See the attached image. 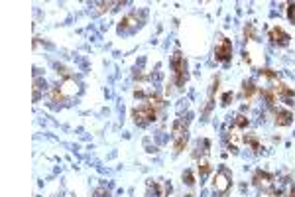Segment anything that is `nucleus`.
<instances>
[{"label":"nucleus","mask_w":295,"mask_h":197,"mask_svg":"<svg viewBox=\"0 0 295 197\" xmlns=\"http://www.w3.org/2000/svg\"><path fill=\"white\" fill-rule=\"evenodd\" d=\"M161 108H163V100L157 97L155 93H151V95H148L146 102L138 104V106L132 110V118H134V122H136L140 128H146L148 124H151V122L157 118V114H159Z\"/></svg>","instance_id":"f257e3e1"},{"label":"nucleus","mask_w":295,"mask_h":197,"mask_svg":"<svg viewBox=\"0 0 295 197\" xmlns=\"http://www.w3.org/2000/svg\"><path fill=\"white\" fill-rule=\"evenodd\" d=\"M173 154H181L189 142V116H179L171 126Z\"/></svg>","instance_id":"f03ea898"},{"label":"nucleus","mask_w":295,"mask_h":197,"mask_svg":"<svg viewBox=\"0 0 295 197\" xmlns=\"http://www.w3.org/2000/svg\"><path fill=\"white\" fill-rule=\"evenodd\" d=\"M171 69H173V83L177 89H183L187 79H189V71H187V59L181 51H175L171 55Z\"/></svg>","instance_id":"7ed1b4c3"},{"label":"nucleus","mask_w":295,"mask_h":197,"mask_svg":"<svg viewBox=\"0 0 295 197\" xmlns=\"http://www.w3.org/2000/svg\"><path fill=\"white\" fill-rule=\"evenodd\" d=\"M232 188V172L228 168H222L215 174L213 178V190H215V196L217 197H226L228 192Z\"/></svg>","instance_id":"20e7f679"},{"label":"nucleus","mask_w":295,"mask_h":197,"mask_svg":"<svg viewBox=\"0 0 295 197\" xmlns=\"http://www.w3.org/2000/svg\"><path fill=\"white\" fill-rule=\"evenodd\" d=\"M144 18H146V12H144V10H142V12H130V14H126V16L118 22V34L136 32V30L142 26Z\"/></svg>","instance_id":"39448f33"},{"label":"nucleus","mask_w":295,"mask_h":197,"mask_svg":"<svg viewBox=\"0 0 295 197\" xmlns=\"http://www.w3.org/2000/svg\"><path fill=\"white\" fill-rule=\"evenodd\" d=\"M230 57H232V42L228 38L221 36L217 40V46H215V59L221 63H226Z\"/></svg>","instance_id":"423d86ee"},{"label":"nucleus","mask_w":295,"mask_h":197,"mask_svg":"<svg viewBox=\"0 0 295 197\" xmlns=\"http://www.w3.org/2000/svg\"><path fill=\"white\" fill-rule=\"evenodd\" d=\"M252 184L262 192H270V190H274V176L266 170H256L252 176Z\"/></svg>","instance_id":"0eeeda50"},{"label":"nucleus","mask_w":295,"mask_h":197,"mask_svg":"<svg viewBox=\"0 0 295 197\" xmlns=\"http://www.w3.org/2000/svg\"><path fill=\"white\" fill-rule=\"evenodd\" d=\"M272 114H274V122L278 126H290L294 122V112L284 108V106H272Z\"/></svg>","instance_id":"6e6552de"},{"label":"nucleus","mask_w":295,"mask_h":197,"mask_svg":"<svg viewBox=\"0 0 295 197\" xmlns=\"http://www.w3.org/2000/svg\"><path fill=\"white\" fill-rule=\"evenodd\" d=\"M270 40H272V44L286 48V46H290V42H292V36H290V34H288L284 28H280V26H274V28L270 30Z\"/></svg>","instance_id":"1a4fd4ad"},{"label":"nucleus","mask_w":295,"mask_h":197,"mask_svg":"<svg viewBox=\"0 0 295 197\" xmlns=\"http://www.w3.org/2000/svg\"><path fill=\"white\" fill-rule=\"evenodd\" d=\"M59 89H61V95L65 100H71V98L77 97V93H79V85H77V81L73 79V77H67L61 85H59Z\"/></svg>","instance_id":"9d476101"},{"label":"nucleus","mask_w":295,"mask_h":197,"mask_svg":"<svg viewBox=\"0 0 295 197\" xmlns=\"http://www.w3.org/2000/svg\"><path fill=\"white\" fill-rule=\"evenodd\" d=\"M274 91H276V95L280 100H284V102H288V104H295V91L294 89H290L288 85H284V83H276L274 87H272Z\"/></svg>","instance_id":"9b49d317"},{"label":"nucleus","mask_w":295,"mask_h":197,"mask_svg":"<svg viewBox=\"0 0 295 197\" xmlns=\"http://www.w3.org/2000/svg\"><path fill=\"white\" fill-rule=\"evenodd\" d=\"M217 89H219V77L213 79V85H211V89H209V97H207V104H205V112H203V116H209V114H211L213 104H215V93H217Z\"/></svg>","instance_id":"f8f14e48"},{"label":"nucleus","mask_w":295,"mask_h":197,"mask_svg":"<svg viewBox=\"0 0 295 197\" xmlns=\"http://www.w3.org/2000/svg\"><path fill=\"white\" fill-rule=\"evenodd\" d=\"M244 144L246 146H250V150L254 152V154H262L264 152V144H262V140L256 136V134H244Z\"/></svg>","instance_id":"ddd939ff"},{"label":"nucleus","mask_w":295,"mask_h":197,"mask_svg":"<svg viewBox=\"0 0 295 197\" xmlns=\"http://www.w3.org/2000/svg\"><path fill=\"white\" fill-rule=\"evenodd\" d=\"M209 148H211V140H209V138H203V140H199V142H197L195 152H193V158H197V160H201V158H207V154H209Z\"/></svg>","instance_id":"4468645a"},{"label":"nucleus","mask_w":295,"mask_h":197,"mask_svg":"<svg viewBox=\"0 0 295 197\" xmlns=\"http://www.w3.org/2000/svg\"><path fill=\"white\" fill-rule=\"evenodd\" d=\"M256 93H258V87H256V83L246 79L244 83H242V98H244V100H252V97H254Z\"/></svg>","instance_id":"2eb2a0df"},{"label":"nucleus","mask_w":295,"mask_h":197,"mask_svg":"<svg viewBox=\"0 0 295 197\" xmlns=\"http://www.w3.org/2000/svg\"><path fill=\"white\" fill-rule=\"evenodd\" d=\"M260 95H262V98L266 100V104L272 108V106H276V102H278V95H276V91L272 89V87H268V89H262L260 91Z\"/></svg>","instance_id":"dca6fc26"},{"label":"nucleus","mask_w":295,"mask_h":197,"mask_svg":"<svg viewBox=\"0 0 295 197\" xmlns=\"http://www.w3.org/2000/svg\"><path fill=\"white\" fill-rule=\"evenodd\" d=\"M46 87V81H42L36 73V79H34V102H38L42 98V89Z\"/></svg>","instance_id":"f3484780"},{"label":"nucleus","mask_w":295,"mask_h":197,"mask_svg":"<svg viewBox=\"0 0 295 197\" xmlns=\"http://www.w3.org/2000/svg\"><path fill=\"white\" fill-rule=\"evenodd\" d=\"M197 166H199V176H201V180H205V178L209 176V172H211V162H209L207 158H201Z\"/></svg>","instance_id":"a211bd4d"},{"label":"nucleus","mask_w":295,"mask_h":197,"mask_svg":"<svg viewBox=\"0 0 295 197\" xmlns=\"http://www.w3.org/2000/svg\"><path fill=\"white\" fill-rule=\"evenodd\" d=\"M248 124H250V118L244 116V114H236L234 120H232V128H236V130H242Z\"/></svg>","instance_id":"6ab92c4d"},{"label":"nucleus","mask_w":295,"mask_h":197,"mask_svg":"<svg viewBox=\"0 0 295 197\" xmlns=\"http://www.w3.org/2000/svg\"><path fill=\"white\" fill-rule=\"evenodd\" d=\"M49 98H51V102H65V98H63V95H61L59 85L49 87Z\"/></svg>","instance_id":"aec40b11"},{"label":"nucleus","mask_w":295,"mask_h":197,"mask_svg":"<svg viewBox=\"0 0 295 197\" xmlns=\"http://www.w3.org/2000/svg\"><path fill=\"white\" fill-rule=\"evenodd\" d=\"M183 184H185V186H189V188H193V186H195V176H193V172H191V170H185V172H183Z\"/></svg>","instance_id":"412c9836"},{"label":"nucleus","mask_w":295,"mask_h":197,"mask_svg":"<svg viewBox=\"0 0 295 197\" xmlns=\"http://www.w3.org/2000/svg\"><path fill=\"white\" fill-rule=\"evenodd\" d=\"M116 4H118V2H98V4H95V6H97V10H95V12L100 14V12H104V10H110V8H112V6H116Z\"/></svg>","instance_id":"4be33fe9"},{"label":"nucleus","mask_w":295,"mask_h":197,"mask_svg":"<svg viewBox=\"0 0 295 197\" xmlns=\"http://www.w3.org/2000/svg\"><path fill=\"white\" fill-rule=\"evenodd\" d=\"M288 18H290L292 24H295V2H290V4H288Z\"/></svg>","instance_id":"5701e85b"},{"label":"nucleus","mask_w":295,"mask_h":197,"mask_svg":"<svg viewBox=\"0 0 295 197\" xmlns=\"http://www.w3.org/2000/svg\"><path fill=\"white\" fill-rule=\"evenodd\" d=\"M260 75H262V77H268V79H272V81L278 79V75H276L272 69H260Z\"/></svg>","instance_id":"b1692460"},{"label":"nucleus","mask_w":295,"mask_h":197,"mask_svg":"<svg viewBox=\"0 0 295 197\" xmlns=\"http://www.w3.org/2000/svg\"><path fill=\"white\" fill-rule=\"evenodd\" d=\"M232 98H234V93H232V91L224 93V95H222V106H228V104L232 102Z\"/></svg>","instance_id":"393cba45"},{"label":"nucleus","mask_w":295,"mask_h":197,"mask_svg":"<svg viewBox=\"0 0 295 197\" xmlns=\"http://www.w3.org/2000/svg\"><path fill=\"white\" fill-rule=\"evenodd\" d=\"M258 197H282V192H278V190H270V192H262Z\"/></svg>","instance_id":"a878e982"},{"label":"nucleus","mask_w":295,"mask_h":197,"mask_svg":"<svg viewBox=\"0 0 295 197\" xmlns=\"http://www.w3.org/2000/svg\"><path fill=\"white\" fill-rule=\"evenodd\" d=\"M244 34H246V40H254V26H252V24L246 26Z\"/></svg>","instance_id":"bb28decb"},{"label":"nucleus","mask_w":295,"mask_h":197,"mask_svg":"<svg viewBox=\"0 0 295 197\" xmlns=\"http://www.w3.org/2000/svg\"><path fill=\"white\" fill-rule=\"evenodd\" d=\"M95 197H110V192L104 190V188H98L97 192H95Z\"/></svg>","instance_id":"cd10ccee"},{"label":"nucleus","mask_w":295,"mask_h":197,"mask_svg":"<svg viewBox=\"0 0 295 197\" xmlns=\"http://www.w3.org/2000/svg\"><path fill=\"white\" fill-rule=\"evenodd\" d=\"M284 197H295V186H292V188H290V192H288Z\"/></svg>","instance_id":"c85d7f7f"}]
</instances>
